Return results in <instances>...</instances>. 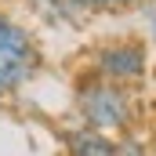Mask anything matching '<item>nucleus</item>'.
<instances>
[{"instance_id": "obj_1", "label": "nucleus", "mask_w": 156, "mask_h": 156, "mask_svg": "<svg viewBox=\"0 0 156 156\" xmlns=\"http://www.w3.org/2000/svg\"><path fill=\"white\" fill-rule=\"evenodd\" d=\"M73 113L80 127L120 138L138 127V98H134V87L102 80L83 69L73 80Z\"/></svg>"}, {"instance_id": "obj_2", "label": "nucleus", "mask_w": 156, "mask_h": 156, "mask_svg": "<svg viewBox=\"0 0 156 156\" xmlns=\"http://www.w3.org/2000/svg\"><path fill=\"white\" fill-rule=\"evenodd\" d=\"M47 55L37 29L15 11L0 7V102L18 98L44 73Z\"/></svg>"}, {"instance_id": "obj_3", "label": "nucleus", "mask_w": 156, "mask_h": 156, "mask_svg": "<svg viewBox=\"0 0 156 156\" xmlns=\"http://www.w3.org/2000/svg\"><path fill=\"white\" fill-rule=\"evenodd\" d=\"M83 69L102 80H113L123 87H138L153 73V51L138 33H116V37L94 40L83 55Z\"/></svg>"}, {"instance_id": "obj_4", "label": "nucleus", "mask_w": 156, "mask_h": 156, "mask_svg": "<svg viewBox=\"0 0 156 156\" xmlns=\"http://www.w3.org/2000/svg\"><path fill=\"white\" fill-rule=\"evenodd\" d=\"M22 11L44 26V29H58V33H80L91 18L80 7V0H18Z\"/></svg>"}, {"instance_id": "obj_5", "label": "nucleus", "mask_w": 156, "mask_h": 156, "mask_svg": "<svg viewBox=\"0 0 156 156\" xmlns=\"http://www.w3.org/2000/svg\"><path fill=\"white\" fill-rule=\"evenodd\" d=\"M113 153H116V138L80 127V123L73 131H66V138H62V156H113Z\"/></svg>"}, {"instance_id": "obj_6", "label": "nucleus", "mask_w": 156, "mask_h": 156, "mask_svg": "<svg viewBox=\"0 0 156 156\" xmlns=\"http://www.w3.org/2000/svg\"><path fill=\"white\" fill-rule=\"evenodd\" d=\"M138 4L142 0H80L87 18H94V15H134Z\"/></svg>"}, {"instance_id": "obj_7", "label": "nucleus", "mask_w": 156, "mask_h": 156, "mask_svg": "<svg viewBox=\"0 0 156 156\" xmlns=\"http://www.w3.org/2000/svg\"><path fill=\"white\" fill-rule=\"evenodd\" d=\"M134 15H138V26H142V40L149 44V51L156 55V0H142Z\"/></svg>"}, {"instance_id": "obj_8", "label": "nucleus", "mask_w": 156, "mask_h": 156, "mask_svg": "<svg viewBox=\"0 0 156 156\" xmlns=\"http://www.w3.org/2000/svg\"><path fill=\"white\" fill-rule=\"evenodd\" d=\"M113 156H153V149H149V142L138 134V127L134 131H127V134H120L116 138V153Z\"/></svg>"}]
</instances>
